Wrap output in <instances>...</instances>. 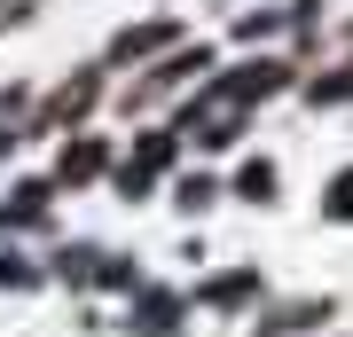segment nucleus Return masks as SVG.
<instances>
[{
  "instance_id": "nucleus-1",
  "label": "nucleus",
  "mask_w": 353,
  "mask_h": 337,
  "mask_svg": "<svg viewBox=\"0 0 353 337\" xmlns=\"http://www.w3.org/2000/svg\"><path fill=\"white\" fill-rule=\"evenodd\" d=\"M275 87H283V63H267V55H259V63H243L236 79H220V94H228V102H267Z\"/></svg>"
},
{
  "instance_id": "nucleus-2",
  "label": "nucleus",
  "mask_w": 353,
  "mask_h": 337,
  "mask_svg": "<svg viewBox=\"0 0 353 337\" xmlns=\"http://www.w3.org/2000/svg\"><path fill=\"white\" fill-rule=\"evenodd\" d=\"M102 165H110V150H102V141H71V150H63V181H94Z\"/></svg>"
},
{
  "instance_id": "nucleus-3",
  "label": "nucleus",
  "mask_w": 353,
  "mask_h": 337,
  "mask_svg": "<svg viewBox=\"0 0 353 337\" xmlns=\"http://www.w3.org/2000/svg\"><path fill=\"white\" fill-rule=\"evenodd\" d=\"M165 39H173L165 24H141V32H126V39H118V63H134V55H157Z\"/></svg>"
},
{
  "instance_id": "nucleus-4",
  "label": "nucleus",
  "mask_w": 353,
  "mask_h": 337,
  "mask_svg": "<svg viewBox=\"0 0 353 337\" xmlns=\"http://www.w3.org/2000/svg\"><path fill=\"white\" fill-rule=\"evenodd\" d=\"M236 196H252V204H267V196H275V165H243Z\"/></svg>"
},
{
  "instance_id": "nucleus-5",
  "label": "nucleus",
  "mask_w": 353,
  "mask_h": 337,
  "mask_svg": "<svg viewBox=\"0 0 353 337\" xmlns=\"http://www.w3.org/2000/svg\"><path fill=\"white\" fill-rule=\"evenodd\" d=\"M252 283H259V275L243 267V275H220L212 290H204V298H212V306H236V298H252Z\"/></svg>"
},
{
  "instance_id": "nucleus-6",
  "label": "nucleus",
  "mask_w": 353,
  "mask_h": 337,
  "mask_svg": "<svg viewBox=\"0 0 353 337\" xmlns=\"http://www.w3.org/2000/svg\"><path fill=\"white\" fill-rule=\"evenodd\" d=\"M87 102H94V79H79V87H63V94H55V118H79Z\"/></svg>"
},
{
  "instance_id": "nucleus-7",
  "label": "nucleus",
  "mask_w": 353,
  "mask_h": 337,
  "mask_svg": "<svg viewBox=\"0 0 353 337\" xmlns=\"http://www.w3.org/2000/svg\"><path fill=\"white\" fill-rule=\"evenodd\" d=\"M189 71H204V48H196V55H173V63H165V71H157V87H181V79H189Z\"/></svg>"
},
{
  "instance_id": "nucleus-8",
  "label": "nucleus",
  "mask_w": 353,
  "mask_h": 337,
  "mask_svg": "<svg viewBox=\"0 0 353 337\" xmlns=\"http://www.w3.org/2000/svg\"><path fill=\"white\" fill-rule=\"evenodd\" d=\"M353 94V71H338V79H314V102H345Z\"/></svg>"
},
{
  "instance_id": "nucleus-9",
  "label": "nucleus",
  "mask_w": 353,
  "mask_h": 337,
  "mask_svg": "<svg viewBox=\"0 0 353 337\" xmlns=\"http://www.w3.org/2000/svg\"><path fill=\"white\" fill-rule=\"evenodd\" d=\"M330 220H353V173H345L338 188H330Z\"/></svg>"
}]
</instances>
